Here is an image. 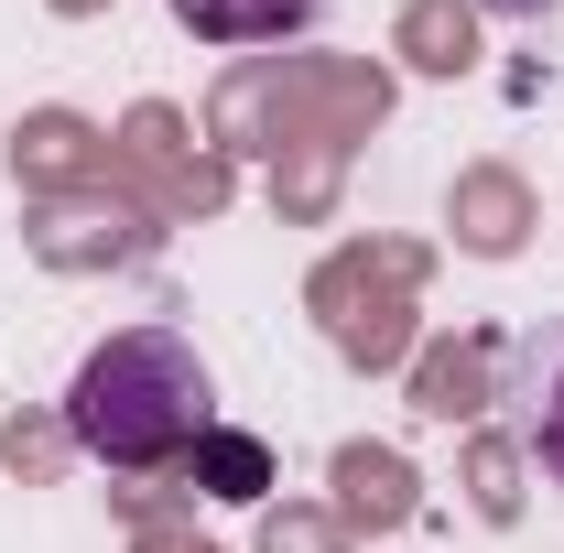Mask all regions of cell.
<instances>
[{
    "mask_svg": "<svg viewBox=\"0 0 564 553\" xmlns=\"http://www.w3.org/2000/svg\"><path fill=\"white\" fill-rule=\"evenodd\" d=\"M66 11H87V0H66Z\"/></svg>",
    "mask_w": 564,
    "mask_h": 553,
    "instance_id": "15",
    "label": "cell"
},
{
    "mask_svg": "<svg viewBox=\"0 0 564 553\" xmlns=\"http://www.w3.org/2000/svg\"><path fill=\"white\" fill-rule=\"evenodd\" d=\"M337 499H348V521L391 532V521H413V467L380 456V445H348V456H337Z\"/></svg>",
    "mask_w": 564,
    "mask_h": 553,
    "instance_id": "3",
    "label": "cell"
},
{
    "mask_svg": "<svg viewBox=\"0 0 564 553\" xmlns=\"http://www.w3.org/2000/svg\"><path fill=\"white\" fill-rule=\"evenodd\" d=\"M174 22L196 44H282L315 22V0H174Z\"/></svg>",
    "mask_w": 564,
    "mask_h": 553,
    "instance_id": "2",
    "label": "cell"
},
{
    "mask_svg": "<svg viewBox=\"0 0 564 553\" xmlns=\"http://www.w3.org/2000/svg\"><path fill=\"white\" fill-rule=\"evenodd\" d=\"M261 553H337V543H326V521H293V510H282V521H272V543H261Z\"/></svg>",
    "mask_w": 564,
    "mask_h": 553,
    "instance_id": "12",
    "label": "cell"
},
{
    "mask_svg": "<svg viewBox=\"0 0 564 553\" xmlns=\"http://www.w3.org/2000/svg\"><path fill=\"white\" fill-rule=\"evenodd\" d=\"M326 304H358V261H337L326 272ZM402 293H369V315H337V347H348L358 369H380V358H402Z\"/></svg>",
    "mask_w": 564,
    "mask_h": 553,
    "instance_id": "5",
    "label": "cell"
},
{
    "mask_svg": "<svg viewBox=\"0 0 564 553\" xmlns=\"http://www.w3.org/2000/svg\"><path fill=\"white\" fill-rule=\"evenodd\" d=\"M532 456H543V467L564 478V358L543 369V413H532Z\"/></svg>",
    "mask_w": 564,
    "mask_h": 553,
    "instance_id": "10",
    "label": "cell"
},
{
    "mask_svg": "<svg viewBox=\"0 0 564 553\" xmlns=\"http://www.w3.org/2000/svg\"><path fill=\"white\" fill-rule=\"evenodd\" d=\"M478 510H489V521H510V510H521V488H510V456H478Z\"/></svg>",
    "mask_w": 564,
    "mask_h": 553,
    "instance_id": "11",
    "label": "cell"
},
{
    "mask_svg": "<svg viewBox=\"0 0 564 553\" xmlns=\"http://www.w3.org/2000/svg\"><path fill=\"white\" fill-rule=\"evenodd\" d=\"M152 553H207V543H152Z\"/></svg>",
    "mask_w": 564,
    "mask_h": 553,
    "instance_id": "14",
    "label": "cell"
},
{
    "mask_svg": "<svg viewBox=\"0 0 564 553\" xmlns=\"http://www.w3.org/2000/svg\"><path fill=\"white\" fill-rule=\"evenodd\" d=\"M478 369H489V347H456V358H434L423 369V413H478Z\"/></svg>",
    "mask_w": 564,
    "mask_h": 553,
    "instance_id": "8",
    "label": "cell"
},
{
    "mask_svg": "<svg viewBox=\"0 0 564 553\" xmlns=\"http://www.w3.org/2000/svg\"><path fill=\"white\" fill-rule=\"evenodd\" d=\"M76 152H87V131H76V120H33V131H22V163H33V174H66Z\"/></svg>",
    "mask_w": 564,
    "mask_h": 553,
    "instance_id": "9",
    "label": "cell"
},
{
    "mask_svg": "<svg viewBox=\"0 0 564 553\" xmlns=\"http://www.w3.org/2000/svg\"><path fill=\"white\" fill-rule=\"evenodd\" d=\"M478 11H499V22H543V11H564V0H478Z\"/></svg>",
    "mask_w": 564,
    "mask_h": 553,
    "instance_id": "13",
    "label": "cell"
},
{
    "mask_svg": "<svg viewBox=\"0 0 564 553\" xmlns=\"http://www.w3.org/2000/svg\"><path fill=\"white\" fill-rule=\"evenodd\" d=\"M456 228H467V250H521V185L510 174H467L456 185Z\"/></svg>",
    "mask_w": 564,
    "mask_h": 553,
    "instance_id": "6",
    "label": "cell"
},
{
    "mask_svg": "<svg viewBox=\"0 0 564 553\" xmlns=\"http://www.w3.org/2000/svg\"><path fill=\"white\" fill-rule=\"evenodd\" d=\"M402 44H413V66H434V76H456L467 55H478V22L456 11V0H423L413 22H402Z\"/></svg>",
    "mask_w": 564,
    "mask_h": 553,
    "instance_id": "7",
    "label": "cell"
},
{
    "mask_svg": "<svg viewBox=\"0 0 564 553\" xmlns=\"http://www.w3.org/2000/svg\"><path fill=\"white\" fill-rule=\"evenodd\" d=\"M185 467H196V488H207V499H239V510H250V499L272 488V445H261V434H228V423H207Z\"/></svg>",
    "mask_w": 564,
    "mask_h": 553,
    "instance_id": "4",
    "label": "cell"
},
{
    "mask_svg": "<svg viewBox=\"0 0 564 553\" xmlns=\"http://www.w3.org/2000/svg\"><path fill=\"white\" fill-rule=\"evenodd\" d=\"M207 423H217V380L174 326H131V337L87 347L66 391V434L109 467H174V456H196Z\"/></svg>",
    "mask_w": 564,
    "mask_h": 553,
    "instance_id": "1",
    "label": "cell"
}]
</instances>
